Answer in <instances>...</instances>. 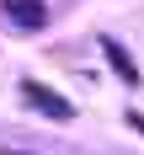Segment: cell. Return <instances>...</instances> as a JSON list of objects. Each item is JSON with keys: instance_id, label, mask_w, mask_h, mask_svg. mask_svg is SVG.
Segmentation results:
<instances>
[{"instance_id": "obj_5", "label": "cell", "mask_w": 144, "mask_h": 155, "mask_svg": "<svg viewBox=\"0 0 144 155\" xmlns=\"http://www.w3.org/2000/svg\"><path fill=\"white\" fill-rule=\"evenodd\" d=\"M0 155H27V150H0Z\"/></svg>"}, {"instance_id": "obj_4", "label": "cell", "mask_w": 144, "mask_h": 155, "mask_svg": "<svg viewBox=\"0 0 144 155\" xmlns=\"http://www.w3.org/2000/svg\"><path fill=\"white\" fill-rule=\"evenodd\" d=\"M128 123H133V128H139V134H144V112H128Z\"/></svg>"}, {"instance_id": "obj_1", "label": "cell", "mask_w": 144, "mask_h": 155, "mask_svg": "<svg viewBox=\"0 0 144 155\" xmlns=\"http://www.w3.org/2000/svg\"><path fill=\"white\" fill-rule=\"evenodd\" d=\"M21 102H27L37 118H48V123H69V118H75V107H69L59 91H48L43 80H21Z\"/></svg>"}, {"instance_id": "obj_3", "label": "cell", "mask_w": 144, "mask_h": 155, "mask_svg": "<svg viewBox=\"0 0 144 155\" xmlns=\"http://www.w3.org/2000/svg\"><path fill=\"white\" fill-rule=\"evenodd\" d=\"M101 48H107V59L117 64V75H123L128 86H139V80H144V75H139V64L128 59V48H123V43H112V38H101Z\"/></svg>"}, {"instance_id": "obj_2", "label": "cell", "mask_w": 144, "mask_h": 155, "mask_svg": "<svg viewBox=\"0 0 144 155\" xmlns=\"http://www.w3.org/2000/svg\"><path fill=\"white\" fill-rule=\"evenodd\" d=\"M0 11L11 16L21 32H43L48 27V5H43V0H0Z\"/></svg>"}]
</instances>
